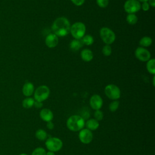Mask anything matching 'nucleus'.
<instances>
[{
	"label": "nucleus",
	"mask_w": 155,
	"mask_h": 155,
	"mask_svg": "<svg viewBox=\"0 0 155 155\" xmlns=\"http://www.w3.org/2000/svg\"><path fill=\"white\" fill-rule=\"evenodd\" d=\"M70 23L67 18L65 17H59L53 22L51 30L53 33L58 37H64L70 33Z\"/></svg>",
	"instance_id": "obj_1"
},
{
	"label": "nucleus",
	"mask_w": 155,
	"mask_h": 155,
	"mask_svg": "<svg viewBox=\"0 0 155 155\" xmlns=\"http://www.w3.org/2000/svg\"><path fill=\"white\" fill-rule=\"evenodd\" d=\"M67 128L73 131H78L83 129L85 120L79 115H72L67 120Z\"/></svg>",
	"instance_id": "obj_2"
},
{
	"label": "nucleus",
	"mask_w": 155,
	"mask_h": 155,
	"mask_svg": "<svg viewBox=\"0 0 155 155\" xmlns=\"http://www.w3.org/2000/svg\"><path fill=\"white\" fill-rule=\"evenodd\" d=\"M86 27L84 23L76 22L70 27V32L76 39H81L85 35Z\"/></svg>",
	"instance_id": "obj_3"
},
{
	"label": "nucleus",
	"mask_w": 155,
	"mask_h": 155,
	"mask_svg": "<svg viewBox=\"0 0 155 155\" xmlns=\"http://www.w3.org/2000/svg\"><path fill=\"white\" fill-rule=\"evenodd\" d=\"M100 36L102 40L107 45H110L114 42L116 39L115 33L110 28L108 27H102L99 31Z\"/></svg>",
	"instance_id": "obj_4"
},
{
	"label": "nucleus",
	"mask_w": 155,
	"mask_h": 155,
	"mask_svg": "<svg viewBox=\"0 0 155 155\" xmlns=\"http://www.w3.org/2000/svg\"><path fill=\"white\" fill-rule=\"evenodd\" d=\"M50 95V89L46 85L38 87L34 93V97L36 101L42 102L46 100Z\"/></svg>",
	"instance_id": "obj_5"
},
{
	"label": "nucleus",
	"mask_w": 155,
	"mask_h": 155,
	"mask_svg": "<svg viewBox=\"0 0 155 155\" xmlns=\"http://www.w3.org/2000/svg\"><path fill=\"white\" fill-rule=\"evenodd\" d=\"M63 145L62 140L58 137H50L47 139L45 142V146L47 148L53 152L59 151Z\"/></svg>",
	"instance_id": "obj_6"
},
{
	"label": "nucleus",
	"mask_w": 155,
	"mask_h": 155,
	"mask_svg": "<svg viewBox=\"0 0 155 155\" xmlns=\"http://www.w3.org/2000/svg\"><path fill=\"white\" fill-rule=\"evenodd\" d=\"M104 91L105 95L111 100H117L120 97V90L116 85L109 84L107 85Z\"/></svg>",
	"instance_id": "obj_7"
},
{
	"label": "nucleus",
	"mask_w": 155,
	"mask_h": 155,
	"mask_svg": "<svg viewBox=\"0 0 155 155\" xmlns=\"http://www.w3.org/2000/svg\"><path fill=\"white\" fill-rule=\"evenodd\" d=\"M125 11L128 14H134L141 8V4L137 0H127L124 5Z\"/></svg>",
	"instance_id": "obj_8"
},
{
	"label": "nucleus",
	"mask_w": 155,
	"mask_h": 155,
	"mask_svg": "<svg viewBox=\"0 0 155 155\" xmlns=\"http://www.w3.org/2000/svg\"><path fill=\"white\" fill-rule=\"evenodd\" d=\"M135 56L142 62H147L151 58V53L144 47H139L135 50Z\"/></svg>",
	"instance_id": "obj_9"
},
{
	"label": "nucleus",
	"mask_w": 155,
	"mask_h": 155,
	"mask_svg": "<svg viewBox=\"0 0 155 155\" xmlns=\"http://www.w3.org/2000/svg\"><path fill=\"white\" fill-rule=\"evenodd\" d=\"M93 133L91 131L87 128H84L80 130L79 133V139L80 141L85 144L90 143L93 140Z\"/></svg>",
	"instance_id": "obj_10"
},
{
	"label": "nucleus",
	"mask_w": 155,
	"mask_h": 155,
	"mask_svg": "<svg viewBox=\"0 0 155 155\" xmlns=\"http://www.w3.org/2000/svg\"><path fill=\"white\" fill-rule=\"evenodd\" d=\"M90 105L91 107L95 110H100L103 105V100L99 95L94 94L90 97Z\"/></svg>",
	"instance_id": "obj_11"
},
{
	"label": "nucleus",
	"mask_w": 155,
	"mask_h": 155,
	"mask_svg": "<svg viewBox=\"0 0 155 155\" xmlns=\"http://www.w3.org/2000/svg\"><path fill=\"white\" fill-rule=\"evenodd\" d=\"M58 37L54 33H50L48 35L45 40L46 45L48 48H54L58 44Z\"/></svg>",
	"instance_id": "obj_12"
},
{
	"label": "nucleus",
	"mask_w": 155,
	"mask_h": 155,
	"mask_svg": "<svg viewBox=\"0 0 155 155\" xmlns=\"http://www.w3.org/2000/svg\"><path fill=\"white\" fill-rule=\"evenodd\" d=\"M39 116L42 120L47 122L51 121L53 118V114L52 111L48 108H44L41 110L39 113Z\"/></svg>",
	"instance_id": "obj_13"
},
{
	"label": "nucleus",
	"mask_w": 155,
	"mask_h": 155,
	"mask_svg": "<svg viewBox=\"0 0 155 155\" xmlns=\"http://www.w3.org/2000/svg\"><path fill=\"white\" fill-rule=\"evenodd\" d=\"M34 85L31 82L25 83L22 88V93L25 96H30L34 92Z\"/></svg>",
	"instance_id": "obj_14"
},
{
	"label": "nucleus",
	"mask_w": 155,
	"mask_h": 155,
	"mask_svg": "<svg viewBox=\"0 0 155 155\" xmlns=\"http://www.w3.org/2000/svg\"><path fill=\"white\" fill-rule=\"evenodd\" d=\"M81 57L85 62H90L93 58V54L90 49L85 48L81 52Z\"/></svg>",
	"instance_id": "obj_15"
},
{
	"label": "nucleus",
	"mask_w": 155,
	"mask_h": 155,
	"mask_svg": "<svg viewBox=\"0 0 155 155\" xmlns=\"http://www.w3.org/2000/svg\"><path fill=\"white\" fill-rule=\"evenodd\" d=\"M87 128L90 131L96 130L99 126V122L95 119H90L88 120L85 124Z\"/></svg>",
	"instance_id": "obj_16"
},
{
	"label": "nucleus",
	"mask_w": 155,
	"mask_h": 155,
	"mask_svg": "<svg viewBox=\"0 0 155 155\" xmlns=\"http://www.w3.org/2000/svg\"><path fill=\"white\" fill-rule=\"evenodd\" d=\"M83 44L79 39H73L70 43V48L73 51L79 50L82 46Z\"/></svg>",
	"instance_id": "obj_17"
},
{
	"label": "nucleus",
	"mask_w": 155,
	"mask_h": 155,
	"mask_svg": "<svg viewBox=\"0 0 155 155\" xmlns=\"http://www.w3.org/2000/svg\"><path fill=\"white\" fill-rule=\"evenodd\" d=\"M147 69L148 71L152 74H154L155 73V59H150L147 61Z\"/></svg>",
	"instance_id": "obj_18"
},
{
	"label": "nucleus",
	"mask_w": 155,
	"mask_h": 155,
	"mask_svg": "<svg viewBox=\"0 0 155 155\" xmlns=\"http://www.w3.org/2000/svg\"><path fill=\"white\" fill-rule=\"evenodd\" d=\"M152 44V39L148 36H144L139 41V44L142 47H147Z\"/></svg>",
	"instance_id": "obj_19"
},
{
	"label": "nucleus",
	"mask_w": 155,
	"mask_h": 155,
	"mask_svg": "<svg viewBox=\"0 0 155 155\" xmlns=\"http://www.w3.org/2000/svg\"><path fill=\"white\" fill-rule=\"evenodd\" d=\"M36 137L39 140H44L47 137V134L45 131L42 129L38 130L35 133Z\"/></svg>",
	"instance_id": "obj_20"
},
{
	"label": "nucleus",
	"mask_w": 155,
	"mask_h": 155,
	"mask_svg": "<svg viewBox=\"0 0 155 155\" xmlns=\"http://www.w3.org/2000/svg\"><path fill=\"white\" fill-rule=\"evenodd\" d=\"M35 100L31 97H27L22 101V106L25 108H30L34 105Z\"/></svg>",
	"instance_id": "obj_21"
},
{
	"label": "nucleus",
	"mask_w": 155,
	"mask_h": 155,
	"mask_svg": "<svg viewBox=\"0 0 155 155\" xmlns=\"http://www.w3.org/2000/svg\"><path fill=\"white\" fill-rule=\"evenodd\" d=\"M81 42L83 44H85L87 45H90L93 43L94 39L91 35H84L82 37L81 39Z\"/></svg>",
	"instance_id": "obj_22"
},
{
	"label": "nucleus",
	"mask_w": 155,
	"mask_h": 155,
	"mask_svg": "<svg viewBox=\"0 0 155 155\" xmlns=\"http://www.w3.org/2000/svg\"><path fill=\"white\" fill-rule=\"evenodd\" d=\"M126 20L129 24L133 25L137 22V17L135 14H128L127 16Z\"/></svg>",
	"instance_id": "obj_23"
},
{
	"label": "nucleus",
	"mask_w": 155,
	"mask_h": 155,
	"mask_svg": "<svg viewBox=\"0 0 155 155\" xmlns=\"http://www.w3.org/2000/svg\"><path fill=\"white\" fill-rule=\"evenodd\" d=\"M119 102L117 100H114L113 102H111L110 105H109V110L111 112L115 111L119 107Z\"/></svg>",
	"instance_id": "obj_24"
},
{
	"label": "nucleus",
	"mask_w": 155,
	"mask_h": 155,
	"mask_svg": "<svg viewBox=\"0 0 155 155\" xmlns=\"http://www.w3.org/2000/svg\"><path fill=\"white\" fill-rule=\"evenodd\" d=\"M111 50H112V49H111V46H110V45L106 44L105 45H104V46L103 47L102 51V53H103L105 56H110V55L111 54Z\"/></svg>",
	"instance_id": "obj_25"
},
{
	"label": "nucleus",
	"mask_w": 155,
	"mask_h": 155,
	"mask_svg": "<svg viewBox=\"0 0 155 155\" xmlns=\"http://www.w3.org/2000/svg\"><path fill=\"white\" fill-rule=\"evenodd\" d=\"M31 155H46V152L43 148L38 147L33 150Z\"/></svg>",
	"instance_id": "obj_26"
},
{
	"label": "nucleus",
	"mask_w": 155,
	"mask_h": 155,
	"mask_svg": "<svg viewBox=\"0 0 155 155\" xmlns=\"http://www.w3.org/2000/svg\"><path fill=\"white\" fill-rule=\"evenodd\" d=\"M94 119L96 120H97V121H99V120H101L103 119L104 114H103L102 111H101L100 110H97L94 111Z\"/></svg>",
	"instance_id": "obj_27"
},
{
	"label": "nucleus",
	"mask_w": 155,
	"mask_h": 155,
	"mask_svg": "<svg viewBox=\"0 0 155 155\" xmlns=\"http://www.w3.org/2000/svg\"><path fill=\"white\" fill-rule=\"evenodd\" d=\"M109 2L108 0H96L97 5L101 8H105L108 5Z\"/></svg>",
	"instance_id": "obj_28"
},
{
	"label": "nucleus",
	"mask_w": 155,
	"mask_h": 155,
	"mask_svg": "<svg viewBox=\"0 0 155 155\" xmlns=\"http://www.w3.org/2000/svg\"><path fill=\"white\" fill-rule=\"evenodd\" d=\"M141 8H142V10L143 11H148L150 8V5H149L148 2H142V4L141 5Z\"/></svg>",
	"instance_id": "obj_29"
},
{
	"label": "nucleus",
	"mask_w": 155,
	"mask_h": 155,
	"mask_svg": "<svg viewBox=\"0 0 155 155\" xmlns=\"http://www.w3.org/2000/svg\"><path fill=\"white\" fill-rule=\"evenodd\" d=\"M71 1L76 5L80 6L82 5L85 1V0H71Z\"/></svg>",
	"instance_id": "obj_30"
},
{
	"label": "nucleus",
	"mask_w": 155,
	"mask_h": 155,
	"mask_svg": "<svg viewBox=\"0 0 155 155\" xmlns=\"http://www.w3.org/2000/svg\"><path fill=\"white\" fill-rule=\"evenodd\" d=\"M36 108H40L42 107L43 104L42 103V102H38V101H35L34 102V105H33Z\"/></svg>",
	"instance_id": "obj_31"
},
{
	"label": "nucleus",
	"mask_w": 155,
	"mask_h": 155,
	"mask_svg": "<svg viewBox=\"0 0 155 155\" xmlns=\"http://www.w3.org/2000/svg\"><path fill=\"white\" fill-rule=\"evenodd\" d=\"M47 127L50 130H52L54 128V124L51 121H49L47 122Z\"/></svg>",
	"instance_id": "obj_32"
},
{
	"label": "nucleus",
	"mask_w": 155,
	"mask_h": 155,
	"mask_svg": "<svg viewBox=\"0 0 155 155\" xmlns=\"http://www.w3.org/2000/svg\"><path fill=\"white\" fill-rule=\"evenodd\" d=\"M149 1V5H151L152 7H154L155 6V0H148Z\"/></svg>",
	"instance_id": "obj_33"
},
{
	"label": "nucleus",
	"mask_w": 155,
	"mask_h": 155,
	"mask_svg": "<svg viewBox=\"0 0 155 155\" xmlns=\"http://www.w3.org/2000/svg\"><path fill=\"white\" fill-rule=\"evenodd\" d=\"M46 155H55V154H54V152L49 151H48L47 153H46Z\"/></svg>",
	"instance_id": "obj_34"
},
{
	"label": "nucleus",
	"mask_w": 155,
	"mask_h": 155,
	"mask_svg": "<svg viewBox=\"0 0 155 155\" xmlns=\"http://www.w3.org/2000/svg\"><path fill=\"white\" fill-rule=\"evenodd\" d=\"M139 2H147L148 0H137Z\"/></svg>",
	"instance_id": "obj_35"
},
{
	"label": "nucleus",
	"mask_w": 155,
	"mask_h": 155,
	"mask_svg": "<svg viewBox=\"0 0 155 155\" xmlns=\"http://www.w3.org/2000/svg\"><path fill=\"white\" fill-rule=\"evenodd\" d=\"M153 85L154 86V76L153 77Z\"/></svg>",
	"instance_id": "obj_36"
},
{
	"label": "nucleus",
	"mask_w": 155,
	"mask_h": 155,
	"mask_svg": "<svg viewBox=\"0 0 155 155\" xmlns=\"http://www.w3.org/2000/svg\"><path fill=\"white\" fill-rule=\"evenodd\" d=\"M19 155H27V154H25V153H22V154H20Z\"/></svg>",
	"instance_id": "obj_37"
}]
</instances>
